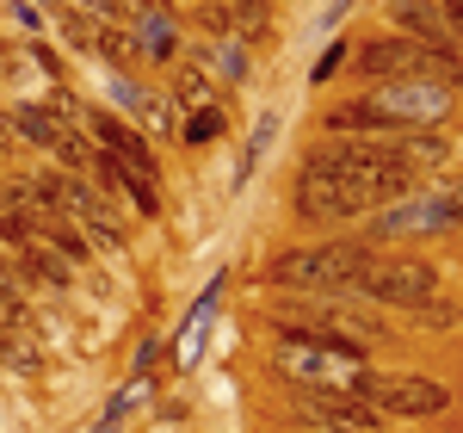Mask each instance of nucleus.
<instances>
[{
  "label": "nucleus",
  "mask_w": 463,
  "mask_h": 433,
  "mask_svg": "<svg viewBox=\"0 0 463 433\" xmlns=\"http://www.w3.org/2000/svg\"><path fill=\"white\" fill-rule=\"evenodd\" d=\"M272 365L303 390H358L364 371H371L358 347H334V341H309V334H285Z\"/></svg>",
  "instance_id": "nucleus-1"
},
{
  "label": "nucleus",
  "mask_w": 463,
  "mask_h": 433,
  "mask_svg": "<svg viewBox=\"0 0 463 433\" xmlns=\"http://www.w3.org/2000/svg\"><path fill=\"white\" fill-rule=\"evenodd\" d=\"M371 248L358 242H327V248H290L272 260V279L279 285H303V291H334V297H353L358 273H364Z\"/></svg>",
  "instance_id": "nucleus-2"
},
{
  "label": "nucleus",
  "mask_w": 463,
  "mask_h": 433,
  "mask_svg": "<svg viewBox=\"0 0 463 433\" xmlns=\"http://www.w3.org/2000/svg\"><path fill=\"white\" fill-rule=\"evenodd\" d=\"M439 291V273L414 254H371L364 273H358V297L371 303H390V310H414Z\"/></svg>",
  "instance_id": "nucleus-3"
},
{
  "label": "nucleus",
  "mask_w": 463,
  "mask_h": 433,
  "mask_svg": "<svg viewBox=\"0 0 463 433\" xmlns=\"http://www.w3.org/2000/svg\"><path fill=\"white\" fill-rule=\"evenodd\" d=\"M353 397L364 409H377V415H402V421L451 409V390L432 384V378H414V371H364V384H358Z\"/></svg>",
  "instance_id": "nucleus-4"
},
{
  "label": "nucleus",
  "mask_w": 463,
  "mask_h": 433,
  "mask_svg": "<svg viewBox=\"0 0 463 433\" xmlns=\"http://www.w3.org/2000/svg\"><path fill=\"white\" fill-rule=\"evenodd\" d=\"M364 106L377 111L390 130H414V124H439L451 111V93L439 81H427V74H414V81H383Z\"/></svg>",
  "instance_id": "nucleus-5"
},
{
  "label": "nucleus",
  "mask_w": 463,
  "mask_h": 433,
  "mask_svg": "<svg viewBox=\"0 0 463 433\" xmlns=\"http://www.w3.org/2000/svg\"><path fill=\"white\" fill-rule=\"evenodd\" d=\"M463 223V192H402L390 211H377V236H427Z\"/></svg>",
  "instance_id": "nucleus-6"
},
{
  "label": "nucleus",
  "mask_w": 463,
  "mask_h": 433,
  "mask_svg": "<svg viewBox=\"0 0 463 433\" xmlns=\"http://www.w3.org/2000/svg\"><path fill=\"white\" fill-rule=\"evenodd\" d=\"M358 74H371V81H414L420 74V43H408V37H371L358 50Z\"/></svg>",
  "instance_id": "nucleus-7"
},
{
  "label": "nucleus",
  "mask_w": 463,
  "mask_h": 433,
  "mask_svg": "<svg viewBox=\"0 0 463 433\" xmlns=\"http://www.w3.org/2000/svg\"><path fill=\"white\" fill-rule=\"evenodd\" d=\"M390 13H395V25H402L408 43H420V50H458V37H451L445 13L432 0H390Z\"/></svg>",
  "instance_id": "nucleus-8"
},
{
  "label": "nucleus",
  "mask_w": 463,
  "mask_h": 433,
  "mask_svg": "<svg viewBox=\"0 0 463 433\" xmlns=\"http://www.w3.org/2000/svg\"><path fill=\"white\" fill-rule=\"evenodd\" d=\"M137 56H148V63H167L174 56V19L161 13V6H148V13H137Z\"/></svg>",
  "instance_id": "nucleus-9"
},
{
  "label": "nucleus",
  "mask_w": 463,
  "mask_h": 433,
  "mask_svg": "<svg viewBox=\"0 0 463 433\" xmlns=\"http://www.w3.org/2000/svg\"><path fill=\"white\" fill-rule=\"evenodd\" d=\"M6 124H13V130H25L37 149H56V137L69 130V124H62L50 106H13V118H6Z\"/></svg>",
  "instance_id": "nucleus-10"
},
{
  "label": "nucleus",
  "mask_w": 463,
  "mask_h": 433,
  "mask_svg": "<svg viewBox=\"0 0 463 433\" xmlns=\"http://www.w3.org/2000/svg\"><path fill=\"white\" fill-rule=\"evenodd\" d=\"M118 100L137 111L143 124H155V130H167V124H174V106H167V100H155V93H143L137 81H118Z\"/></svg>",
  "instance_id": "nucleus-11"
},
{
  "label": "nucleus",
  "mask_w": 463,
  "mask_h": 433,
  "mask_svg": "<svg viewBox=\"0 0 463 433\" xmlns=\"http://www.w3.org/2000/svg\"><path fill=\"white\" fill-rule=\"evenodd\" d=\"M174 93H179V106H185V111H216V87H211V74H204V69H179Z\"/></svg>",
  "instance_id": "nucleus-12"
},
{
  "label": "nucleus",
  "mask_w": 463,
  "mask_h": 433,
  "mask_svg": "<svg viewBox=\"0 0 463 433\" xmlns=\"http://www.w3.org/2000/svg\"><path fill=\"white\" fill-rule=\"evenodd\" d=\"M420 74H427V81H439L445 93H451V87H463V50H420Z\"/></svg>",
  "instance_id": "nucleus-13"
},
{
  "label": "nucleus",
  "mask_w": 463,
  "mask_h": 433,
  "mask_svg": "<svg viewBox=\"0 0 463 433\" xmlns=\"http://www.w3.org/2000/svg\"><path fill=\"white\" fill-rule=\"evenodd\" d=\"M0 365H19V371H37V365H43V347H37V334H25V328L13 322V328H6V353H0Z\"/></svg>",
  "instance_id": "nucleus-14"
},
{
  "label": "nucleus",
  "mask_w": 463,
  "mask_h": 433,
  "mask_svg": "<svg viewBox=\"0 0 463 433\" xmlns=\"http://www.w3.org/2000/svg\"><path fill=\"white\" fill-rule=\"evenodd\" d=\"M93 50H99L106 63H118V69L143 63V56H137V37H130V32H118V25H99V37H93Z\"/></svg>",
  "instance_id": "nucleus-15"
},
{
  "label": "nucleus",
  "mask_w": 463,
  "mask_h": 433,
  "mask_svg": "<svg viewBox=\"0 0 463 433\" xmlns=\"http://www.w3.org/2000/svg\"><path fill=\"white\" fill-rule=\"evenodd\" d=\"M327 124H334V130H353V137H358V130H377V137H390V124H383L377 111L364 106V100H353V106H340L334 118H327Z\"/></svg>",
  "instance_id": "nucleus-16"
},
{
  "label": "nucleus",
  "mask_w": 463,
  "mask_h": 433,
  "mask_svg": "<svg viewBox=\"0 0 463 433\" xmlns=\"http://www.w3.org/2000/svg\"><path fill=\"white\" fill-rule=\"evenodd\" d=\"M216 69H222V81H248V50L241 43H222L216 50Z\"/></svg>",
  "instance_id": "nucleus-17"
},
{
  "label": "nucleus",
  "mask_w": 463,
  "mask_h": 433,
  "mask_svg": "<svg viewBox=\"0 0 463 433\" xmlns=\"http://www.w3.org/2000/svg\"><path fill=\"white\" fill-rule=\"evenodd\" d=\"M211 137H222V111H192L185 143H211Z\"/></svg>",
  "instance_id": "nucleus-18"
},
{
  "label": "nucleus",
  "mask_w": 463,
  "mask_h": 433,
  "mask_svg": "<svg viewBox=\"0 0 463 433\" xmlns=\"http://www.w3.org/2000/svg\"><path fill=\"white\" fill-rule=\"evenodd\" d=\"M272 130H279V118L266 111V118H260V130H253V143H248V161H241V180H248V174H253V161L266 155V143H272Z\"/></svg>",
  "instance_id": "nucleus-19"
},
{
  "label": "nucleus",
  "mask_w": 463,
  "mask_h": 433,
  "mask_svg": "<svg viewBox=\"0 0 463 433\" xmlns=\"http://www.w3.org/2000/svg\"><path fill=\"white\" fill-rule=\"evenodd\" d=\"M408 316H414V322H427V328H451V322H458V310H451V303H432V297H427V303H414Z\"/></svg>",
  "instance_id": "nucleus-20"
},
{
  "label": "nucleus",
  "mask_w": 463,
  "mask_h": 433,
  "mask_svg": "<svg viewBox=\"0 0 463 433\" xmlns=\"http://www.w3.org/2000/svg\"><path fill=\"white\" fill-rule=\"evenodd\" d=\"M25 236H32V229H25V216H19L13 205H6V198H0V242H13V248H19Z\"/></svg>",
  "instance_id": "nucleus-21"
},
{
  "label": "nucleus",
  "mask_w": 463,
  "mask_h": 433,
  "mask_svg": "<svg viewBox=\"0 0 463 433\" xmlns=\"http://www.w3.org/2000/svg\"><path fill=\"white\" fill-rule=\"evenodd\" d=\"M235 25H241V32H266V0H253V6H235Z\"/></svg>",
  "instance_id": "nucleus-22"
},
{
  "label": "nucleus",
  "mask_w": 463,
  "mask_h": 433,
  "mask_svg": "<svg viewBox=\"0 0 463 433\" xmlns=\"http://www.w3.org/2000/svg\"><path fill=\"white\" fill-rule=\"evenodd\" d=\"M346 56H353V50H346V43H334V50H327V56H321V63H316V81H327V74L340 69Z\"/></svg>",
  "instance_id": "nucleus-23"
},
{
  "label": "nucleus",
  "mask_w": 463,
  "mask_h": 433,
  "mask_svg": "<svg viewBox=\"0 0 463 433\" xmlns=\"http://www.w3.org/2000/svg\"><path fill=\"white\" fill-rule=\"evenodd\" d=\"M439 13H445V25H451V37H458V50H463V0H445Z\"/></svg>",
  "instance_id": "nucleus-24"
},
{
  "label": "nucleus",
  "mask_w": 463,
  "mask_h": 433,
  "mask_svg": "<svg viewBox=\"0 0 463 433\" xmlns=\"http://www.w3.org/2000/svg\"><path fill=\"white\" fill-rule=\"evenodd\" d=\"M0 297H19V273H13V260L0 254Z\"/></svg>",
  "instance_id": "nucleus-25"
},
{
  "label": "nucleus",
  "mask_w": 463,
  "mask_h": 433,
  "mask_svg": "<svg viewBox=\"0 0 463 433\" xmlns=\"http://www.w3.org/2000/svg\"><path fill=\"white\" fill-rule=\"evenodd\" d=\"M43 6H56V13H62V6H69V0H43Z\"/></svg>",
  "instance_id": "nucleus-26"
}]
</instances>
